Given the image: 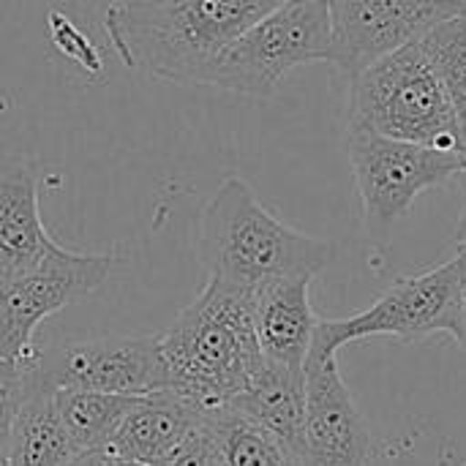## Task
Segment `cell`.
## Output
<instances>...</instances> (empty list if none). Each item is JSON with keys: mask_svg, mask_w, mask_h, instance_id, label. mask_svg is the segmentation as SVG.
<instances>
[{"mask_svg": "<svg viewBox=\"0 0 466 466\" xmlns=\"http://www.w3.org/2000/svg\"><path fill=\"white\" fill-rule=\"evenodd\" d=\"M287 0H117L104 30L117 57L172 85H205L216 57Z\"/></svg>", "mask_w": 466, "mask_h": 466, "instance_id": "obj_1", "label": "cell"}, {"mask_svg": "<svg viewBox=\"0 0 466 466\" xmlns=\"http://www.w3.org/2000/svg\"><path fill=\"white\" fill-rule=\"evenodd\" d=\"M251 292L218 279L161 336L167 390L197 412L229 407L262 366V350L251 319Z\"/></svg>", "mask_w": 466, "mask_h": 466, "instance_id": "obj_2", "label": "cell"}, {"mask_svg": "<svg viewBox=\"0 0 466 466\" xmlns=\"http://www.w3.org/2000/svg\"><path fill=\"white\" fill-rule=\"evenodd\" d=\"M336 254V243L279 221L238 175L221 180L197 221V257L208 279L243 289L273 279H317Z\"/></svg>", "mask_w": 466, "mask_h": 466, "instance_id": "obj_3", "label": "cell"}, {"mask_svg": "<svg viewBox=\"0 0 466 466\" xmlns=\"http://www.w3.org/2000/svg\"><path fill=\"white\" fill-rule=\"evenodd\" d=\"M350 85V126L401 142L459 150L451 96L420 41L374 60Z\"/></svg>", "mask_w": 466, "mask_h": 466, "instance_id": "obj_4", "label": "cell"}, {"mask_svg": "<svg viewBox=\"0 0 466 466\" xmlns=\"http://www.w3.org/2000/svg\"><path fill=\"white\" fill-rule=\"evenodd\" d=\"M333 16L328 0H287L243 35H238L210 66L205 85L268 98L279 82L303 63H330Z\"/></svg>", "mask_w": 466, "mask_h": 466, "instance_id": "obj_5", "label": "cell"}, {"mask_svg": "<svg viewBox=\"0 0 466 466\" xmlns=\"http://www.w3.org/2000/svg\"><path fill=\"white\" fill-rule=\"evenodd\" d=\"M347 153L363 202L366 232L374 240H385L423 191L464 172L459 150L401 142L360 126H350Z\"/></svg>", "mask_w": 466, "mask_h": 466, "instance_id": "obj_6", "label": "cell"}, {"mask_svg": "<svg viewBox=\"0 0 466 466\" xmlns=\"http://www.w3.org/2000/svg\"><path fill=\"white\" fill-rule=\"evenodd\" d=\"M459 311V268L456 259L420 273L399 279L366 311L344 319H319L309 358H339L347 344L388 336L399 341H420L434 333H456ZM306 358V360H309Z\"/></svg>", "mask_w": 466, "mask_h": 466, "instance_id": "obj_7", "label": "cell"}, {"mask_svg": "<svg viewBox=\"0 0 466 466\" xmlns=\"http://www.w3.org/2000/svg\"><path fill=\"white\" fill-rule=\"evenodd\" d=\"M115 257L85 254L52 246L49 254L22 279L0 289V358L33 363L38 325L66 306L93 295L109 276Z\"/></svg>", "mask_w": 466, "mask_h": 466, "instance_id": "obj_8", "label": "cell"}, {"mask_svg": "<svg viewBox=\"0 0 466 466\" xmlns=\"http://www.w3.org/2000/svg\"><path fill=\"white\" fill-rule=\"evenodd\" d=\"M33 377L49 390L74 388L115 396H153L167 390L161 336H104L38 350Z\"/></svg>", "mask_w": 466, "mask_h": 466, "instance_id": "obj_9", "label": "cell"}, {"mask_svg": "<svg viewBox=\"0 0 466 466\" xmlns=\"http://www.w3.org/2000/svg\"><path fill=\"white\" fill-rule=\"evenodd\" d=\"M464 5L466 0H339L330 5V63L352 79L374 60L420 41Z\"/></svg>", "mask_w": 466, "mask_h": 466, "instance_id": "obj_10", "label": "cell"}, {"mask_svg": "<svg viewBox=\"0 0 466 466\" xmlns=\"http://www.w3.org/2000/svg\"><path fill=\"white\" fill-rule=\"evenodd\" d=\"M371 434L347 382L339 360H306V466H366Z\"/></svg>", "mask_w": 466, "mask_h": 466, "instance_id": "obj_11", "label": "cell"}, {"mask_svg": "<svg viewBox=\"0 0 466 466\" xmlns=\"http://www.w3.org/2000/svg\"><path fill=\"white\" fill-rule=\"evenodd\" d=\"M38 183L35 158H0V289L30 273L55 246L41 218Z\"/></svg>", "mask_w": 466, "mask_h": 466, "instance_id": "obj_12", "label": "cell"}, {"mask_svg": "<svg viewBox=\"0 0 466 466\" xmlns=\"http://www.w3.org/2000/svg\"><path fill=\"white\" fill-rule=\"evenodd\" d=\"M314 279H273L251 292V319L262 358L289 369H306L319 317L311 309Z\"/></svg>", "mask_w": 466, "mask_h": 466, "instance_id": "obj_13", "label": "cell"}, {"mask_svg": "<svg viewBox=\"0 0 466 466\" xmlns=\"http://www.w3.org/2000/svg\"><path fill=\"white\" fill-rule=\"evenodd\" d=\"M202 412H197L191 404L172 396L169 390L139 396L117 426L109 451L131 461L156 466L177 445H183L202 426Z\"/></svg>", "mask_w": 466, "mask_h": 466, "instance_id": "obj_14", "label": "cell"}, {"mask_svg": "<svg viewBox=\"0 0 466 466\" xmlns=\"http://www.w3.org/2000/svg\"><path fill=\"white\" fill-rule=\"evenodd\" d=\"M257 426L268 429L287 448L303 456L306 431V369L262 360L248 388L229 404Z\"/></svg>", "mask_w": 466, "mask_h": 466, "instance_id": "obj_15", "label": "cell"}, {"mask_svg": "<svg viewBox=\"0 0 466 466\" xmlns=\"http://www.w3.org/2000/svg\"><path fill=\"white\" fill-rule=\"evenodd\" d=\"M52 393L55 390L41 385L30 369L25 401L14 420L5 451L8 466H68L74 461L76 451L57 418Z\"/></svg>", "mask_w": 466, "mask_h": 466, "instance_id": "obj_16", "label": "cell"}, {"mask_svg": "<svg viewBox=\"0 0 466 466\" xmlns=\"http://www.w3.org/2000/svg\"><path fill=\"white\" fill-rule=\"evenodd\" d=\"M57 418L76 453L109 448L117 426L139 396H115L96 390L60 388L52 393Z\"/></svg>", "mask_w": 466, "mask_h": 466, "instance_id": "obj_17", "label": "cell"}, {"mask_svg": "<svg viewBox=\"0 0 466 466\" xmlns=\"http://www.w3.org/2000/svg\"><path fill=\"white\" fill-rule=\"evenodd\" d=\"M205 426L213 434L221 466H306L300 453L240 415L235 407H221L205 415Z\"/></svg>", "mask_w": 466, "mask_h": 466, "instance_id": "obj_18", "label": "cell"}, {"mask_svg": "<svg viewBox=\"0 0 466 466\" xmlns=\"http://www.w3.org/2000/svg\"><path fill=\"white\" fill-rule=\"evenodd\" d=\"M420 46L451 96L459 126V153L466 169V5L459 14L431 27L420 38Z\"/></svg>", "mask_w": 466, "mask_h": 466, "instance_id": "obj_19", "label": "cell"}, {"mask_svg": "<svg viewBox=\"0 0 466 466\" xmlns=\"http://www.w3.org/2000/svg\"><path fill=\"white\" fill-rule=\"evenodd\" d=\"M33 363H16V360L0 358V459H5L11 429H14V420L25 401L27 374H30Z\"/></svg>", "mask_w": 466, "mask_h": 466, "instance_id": "obj_20", "label": "cell"}, {"mask_svg": "<svg viewBox=\"0 0 466 466\" xmlns=\"http://www.w3.org/2000/svg\"><path fill=\"white\" fill-rule=\"evenodd\" d=\"M156 466H221L213 434L208 431L205 420L183 445H177L167 459H161Z\"/></svg>", "mask_w": 466, "mask_h": 466, "instance_id": "obj_21", "label": "cell"}, {"mask_svg": "<svg viewBox=\"0 0 466 466\" xmlns=\"http://www.w3.org/2000/svg\"><path fill=\"white\" fill-rule=\"evenodd\" d=\"M456 268H459V311H456V333H453V339L466 350V243H459Z\"/></svg>", "mask_w": 466, "mask_h": 466, "instance_id": "obj_22", "label": "cell"}, {"mask_svg": "<svg viewBox=\"0 0 466 466\" xmlns=\"http://www.w3.org/2000/svg\"><path fill=\"white\" fill-rule=\"evenodd\" d=\"M68 466H145L139 461H131L109 448H101V451H85V453H76L74 461Z\"/></svg>", "mask_w": 466, "mask_h": 466, "instance_id": "obj_23", "label": "cell"}, {"mask_svg": "<svg viewBox=\"0 0 466 466\" xmlns=\"http://www.w3.org/2000/svg\"><path fill=\"white\" fill-rule=\"evenodd\" d=\"M464 175H466V169H464ZM456 240H459V243H466V202H464V210H461V218H459Z\"/></svg>", "mask_w": 466, "mask_h": 466, "instance_id": "obj_24", "label": "cell"}, {"mask_svg": "<svg viewBox=\"0 0 466 466\" xmlns=\"http://www.w3.org/2000/svg\"><path fill=\"white\" fill-rule=\"evenodd\" d=\"M0 466H8V459H0Z\"/></svg>", "mask_w": 466, "mask_h": 466, "instance_id": "obj_25", "label": "cell"}, {"mask_svg": "<svg viewBox=\"0 0 466 466\" xmlns=\"http://www.w3.org/2000/svg\"><path fill=\"white\" fill-rule=\"evenodd\" d=\"M328 3H330V5H333V3H339V0H328Z\"/></svg>", "mask_w": 466, "mask_h": 466, "instance_id": "obj_26", "label": "cell"}]
</instances>
